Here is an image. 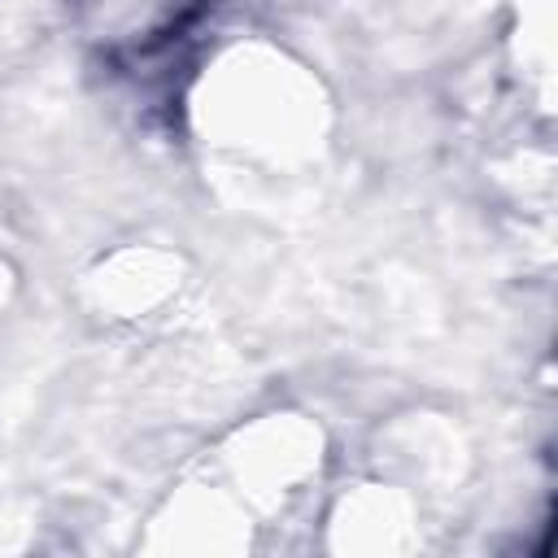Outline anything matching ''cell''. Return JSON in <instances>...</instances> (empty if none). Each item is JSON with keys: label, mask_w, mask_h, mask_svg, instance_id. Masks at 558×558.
<instances>
[{"label": "cell", "mask_w": 558, "mask_h": 558, "mask_svg": "<svg viewBox=\"0 0 558 558\" xmlns=\"http://www.w3.org/2000/svg\"><path fill=\"white\" fill-rule=\"evenodd\" d=\"M375 475L401 484L418 501L453 493L471 471L466 432L440 410H405L375 432Z\"/></svg>", "instance_id": "obj_5"}, {"label": "cell", "mask_w": 558, "mask_h": 558, "mask_svg": "<svg viewBox=\"0 0 558 558\" xmlns=\"http://www.w3.org/2000/svg\"><path fill=\"white\" fill-rule=\"evenodd\" d=\"M257 519L235 501V493L196 462L148 514L140 536L144 554H192V558H235L257 549Z\"/></svg>", "instance_id": "obj_4"}, {"label": "cell", "mask_w": 558, "mask_h": 558, "mask_svg": "<svg viewBox=\"0 0 558 558\" xmlns=\"http://www.w3.org/2000/svg\"><path fill=\"white\" fill-rule=\"evenodd\" d=\"M510 52H514L523 83L545 105L549 83H554V0H514Z\"/></svg>", "instance_id": "obj_7"}, {"label": "cell", "mask_w": 558, "mask_h": 558, "mask_svg": "<svg viewBox=\"0 0 558 558\" xmlns=\"http://www.w3.org/2000/svg\"><path fill=\"white\" fill-rule=\"evenodd\" d=\"M187 135L227 179L301 183L331 148L336 100L323 74L266 35L227 39L183 96Z\"/></svg>", "instance_id": "obj_1"}, {"label": "cell", "mask_w": 558, "mask_h": 558, "mask_svg": "<svg viewBox=\"0 0 558 558\" xmlns=\"http://www.w3.org/2000/svg\"><path fill=\"white\" fill-rule=\"evenodd\" d=\"M187 275V257L170 244H118L78 275V305L105 327H148L183 301Z\"/></svg>", "instance_id": "obj_3"}, {"label": "cell", "mask_w": 558, "mask_h": 558, "mask_svg": "<svg viewBox=\"0 0 558 558\" xmlns=\"http://www.w3.org/2000/svg\"><path fill=\"white\" fill-rule=\"evenodd\" d=\"M9 296H13V275H0V314L9 310Z\"/></svg>", "instance_id": "obj_8"}, {"label": "cell", "mask_w": 558, "mask_h": 558, "mask_svg": "<svg viewBox=\"0 0 558 558\" xmlns=\"http://www.w3.org/2000/svg\"><path fill=\"white\" fill-rule=\"evenodd\" d=\"M323 545L331 554L397 558L423 549V501L384 475H366L340 488L323 519Z\"/></svg>", "instance_id": "obj_6"}, {"label": "cell", "mask_w": 558, "mask_h": 558, "mask_svg": "<svg viewBox=\"0 0 558 558\" xmlns=\"http://www.w3.org/2000/svg\"><path fill=\"white\" fill-rule=\"evenodd\" d=\"M0 275H13V266H9V257L0 253Z\"/></svg>", "instance_id": "obj_9"}, {"label": "cell", "mask_w": 558, "mask_h": 558, "mask_svg": "<svg viewBox=\"0 0 558 558\" xmlns=\"http://www.w3.org/2000/svg\"><path fill=\"white\" fill-rule=\"evenodd\" d=\"M201 462L235 493L257 527H270L323 484L327 432L301 410H266L231 427Z\"/></svg>", "instance_id": "obj_2"}]
</instances>
